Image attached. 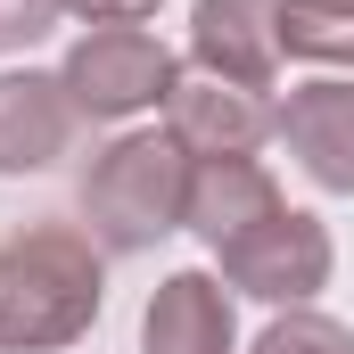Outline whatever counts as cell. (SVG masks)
<instances>
[{"label": "cell", "mask_w": 354, "mask_h": 354, "mask_svg": "<svg viewBox=\"0 0 354 354\" xmlns=\"http://www.w3.org/2000/svg\"><path fill=\"white\" fill-rule=\"evenodd\" d=\"M288 198L256 157H189V206H181V231H198L206 248H231L239 231L272 223Z\"/></svg>", "instance_id": "cell-9"}, {"label": "cell", "mask_w": 354, "mask_h": 354, "mask_svg": "<svg viewBox=\"0 0 354 354\" xmlns=\"http://www.w3.org/2000/svg\"><path fill=\"white\" fill-rule=\"evenodd\" d=\"M214 256H223V280H231L239 297H256V305H313V297L330 288V264H338L330 223L305 214V206H280L272 223L239 231V239L214 248Z\"/></svg>", "instance_id": "cell-4"}, {"label": "cell", "mask_w": 354, "mask_h": 354, "mask_svg": "<svg viewBox=\"0 0 354 354\" xmlns=\"http://www.w3.org/2000/svg\"><path fill=\"white\" fill-rule=\"evenodd\" d=\"M75 99L58 75H0V174H50L75 149Z\"/></svg>", "instance_id": "cell-10"}, {"label": "cell", "mask_w": 354, "mask_h": 354, "mask_svg": "<svg viewBox=\"0 0 354 354\" xmlns=\"http://www.w3.org/2000/svg\"><path fill=\"white\" fill-rule=\"evenodd\" d=\"M280 0H198L189 8V66L223 83L272 91L280 75Z\"/></svg>", "instance_id": "cell-6"}, {"label": "cell", "mask_w": 354, "mask_h": 354, "mask_svg": "<svg viewBox=\"0 0 354 354\" xmlns=\"http://www.w3.org/2000/svg\"><path fill=\"white\" fill-rule=\"evenodd\" d=\"M174 75H181L174 50L149 25H91L83 41L66 50V66H58L75 115H91V124H132L140 107H165Z\"/></svg>", "instance_id": "cell-3"}, {"label": "cell", "mask_w": 354, "mask_h": 354, "mask_svg": "<svg viewBox=\"0 0 354 354\" xmlns=\"http://www.w3.org/2000/svg\"><path fill=\"white\" fill-rule=\"evenodd\" d=\"M140 354H239V313L214 272H165L149 313H140Z\"/></svg>", "instance_id": "cell-8"}, {"label": "cell", "mask_w": 354, "mask_h": 354, "mask_svg": "<svg viewBox=\"0 0 354 354\" xmlns=\"http://www.w3.org/2000/svg\"><path fill=\"white\" fill-rule=\"evenodd\" d=\"M288 17H354V0H280Z\"/></svg>", "instance_id": "cell-15"}, {"label": "cell", "mask_w": 354, "mask_h": 354, "mask_svg": "<svg viewBox=\"0 0 354 354\" xmlns=\"http://www.w3.org/2000/svg\"><path fill=\"white\" fill-rule=\"evenodd\" d=\"M280 50L313 66H354V17H288L280 8Z\"/></svg>", "instance_id": "cell-12"}, {"label": "cell", "mask_w": 354, "mask_h": 354, "mask_svg": "<svg viewBox=\"0 0 354 354\" xmlns=\"http://www.w3.org/2000/svg\"><path fill=\"white\" fill-rule=\"evenodd\" d=\"M66 17H83V25H140V17H157V0H58Z\"/></svg>", "instance_id": "cell-14"}, {"label": "cell", "mask_w": 354, "mask_h": 354, "mask_svg": "<svg viewBox=\"0 0 354 354\" xmlns=\"http://www.w3.org/2000/svg\"><path fill=\"white\" fill-rule=\"evenodd\" d=\"M280 140L297 157V174L330 198H354V83L346 75H313L288 91L280 107Z\"/></svg>", "instance_id": "cell-7"}, {"label": "cell", "mask_w": 354, "mask_h": 354, "mask_svg": "<svg viewBox=\"0 0 354 354\" xmlns=\"http://www.w3.org/2000/svg\"><path fill=\"white\" fill-rule=\"evenodd\" d=\"M165 132H174L189 157H256L272 132H280V107L248 83H223V75H198L181 66L165 91Z\"/></svg>", "instance_id": "cell-5"}, {"label": "cell", "mask_w": 354, "mask_h": 354, "mask_svg": "<svg viewBox=\"0 0 354 354\" xmlns=\"http://www.w3.org/2000/svg\"><path fill=\"white\" fill-rule=\"evenodd\" d=\"M50 25H58V0H0V58L8 50H33Z\"/></svg>", "instance_id": "cell-13"}, {"label": "cell", "mask_w": 354, "mask_h": 354, "mask_svg": "<svg viewBox=\"0 0 354 354\" xmlns=\"http://www.w3.org/2000/svg\"><path fill=\"white\" fill-rule=\"evenodd\" d=\"M75 206L91 223L99 256H140L165 231H181L189 206V149L174 132H115L75 181Z\"/></svg>", "instance_id": "cell-2"}, {"label": "cell", "mask_w": 354, "mask_h": 354, "mask_svg": "<svg viewBox=\"0 0 354 354\" xmlns=\"http://www.w3.org/2000/svg\"><path fill=\"white\" fill-rule=\"evenodd\" d=\"M256 354H354V330L330 322V313H313V305H288L264 338H256Z\"/></svg>", "instance_id": "cell-11"}, {"label": "cell", "mask_w": 354, "mask_h": 354, "mask_svg": "<svg viewBox=\"0 0 354 354\" xmlns=\"http://www.w3.org/2000/svg\"><path fill=\"white\" fill-rule=\"evenodd\" d=\"M107 264L75 223H25L0 239V354H58L99 322Z\"/></svg>", "instance_id": "cell-1"}]
</instances>
